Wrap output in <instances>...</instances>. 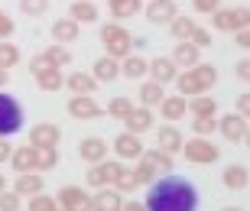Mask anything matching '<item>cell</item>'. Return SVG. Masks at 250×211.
Here are the masks:
<instances>
[{"label":"cell","mask_w":250,"mask_h":211,"mask_svg":"<svg viewBox=\"0 0 250 211\" xmlns=\"http://www.w3.org/2000/svg\"><path fill=\"white\" fill-rule=\"evenodd\" d=\"M146 211H198V189L186 175H159L149 182L146 192Z\"/></svg>","instance_id":"1"},{"label":"cell","mask_w":250,"mask_h":211,"mask_svg":"<svg viewBox=\"0 0 250 211\" xmlns=\"http://www.w3.org/2000/svg\"><path fill=\"white\" fill-rule=\"evenodd\" d=\"M218 84V68L214 65H205L198 62L195 68H186V72H179L176 78V88L182 98H195V94H208Z\"/></svg>","instance_id":"2"},{"label":"cell","mask_w":250,"mask_h":211,"mask_svg":"<svg viewBox=\"0 0 250 211\" xmlns=\"http://www.w3.org/2000/svg\"><path fill=\"white\" fill-rule=\"evenodd\" d=\"M23 124H26V110H23V104L13 98V94L0 91V137H13V133H20L23 130Z\"/></svg>","instance_id":"3"},{"label":"cell","mask_w":250,"mask_h":211,"mask_svg":"<svg viewBox=\"0 0 250 211\" xmlns=\"http://www.w3.org/2000/svg\"><path fill=\"white\" fill-rule=\"evenodd\" d=\"M101 42L107 49V55H114V59H127L133 52V36H130V29L121 26V23L101 26Z\"/></svg>","instance_id":"4"},{"label":"cell","mask_w":250,"mask_h":211,"mask_svg":"<svg viewBox=\"0 0 250 211\" xmlns=\"http://www.w3.org/2000/svg\"><path fill=\"white\" fill-rule=\"evenodd\" d=\"M182 153H186V159H188V163H195V166H211V163L221 159V149L214 147L211 140H205V137L186 140V143H182Z\"/></svg>","instance_id":"5"},{"label":"cell","mask_w":250,"mask_h":211,"mask_svg":"<svg viewBox=\"0 0 250 211\" xmlns=\"http://www.w3.org/2000/svg\"><path fill=\"white\" fill-rule=\"evenodd\" d=\"M124 159H104V163H94L91 169H88V179L84 182L91 185V189H104V185H114L117 179L124 175Z\"/></svg>","instance_id":"6"},{"label":"cell","mask_w":250,"mask_h":211,"mask_svg":"<svg viewBox=\"0 0 250 211\" xmlns=\"http://www.w3.org/2000/svg\"><path fill=\"white\" fill-rule=\"evenodd\" d=\"M68 114H72L75 120H98V117H104L107 110L94 101V94H72V101H68Z\"/></svg>","instance_id":"7"},{"label":"cell","mask_w":250,"mask_h":211,"mask_svg":"<svg viewBox=\"0 0 250 211\" xmlns=\"http://www.w3.org/2000/svg\"><path fill=\"white\" fill-rule=\"evenodd\" d=\"M56 202L62 211H91V195L84 192L82 185H65V189H59Z\"/></svg>","instance_id":"8"},{"label":"cell","mask_w":250,"mask_h":211,"mask_svg":"<svg viewBox=\"0 0 250 211\" xmlns=\"http://www.w3.org/2000/svg\"><path fill=\"white\" fill-rule=\"evenodd\" d=\"M29 143L39 149H52L62 143V130L56 127V124H36V127L29 130Z\"/></svg>","instance_id":"9"},{"label":"cell","mask_w":250,"mask_h":211,"mask_svg":"<svg viewBox=\"0 0 250 211\" xmlns=\"http://www.w3.org/2000/svg\"><path fill=\"white\" fill-rule=\"evenodd\" d=\"M114 153H117L121 159H140L143 156V140H140V133H130V130L117 133V140H114Z\"/></svg>","instance_id":"10"},{"label":"cell","mask_w":250,"mask_h":211,"mask_svg":"<svg viewBox=\"0 0 250 211\" xmlns=\"http://www.w3.org/2000/svg\"><path fill=\"white\" fill-rule=\"evenodd\" d=\"M13 192H17L20 198H33V195L46 192V179H42V172H17Z\"/></svg>","instance_id":"11"},{"label":"cell","mask_w":250,"mask_h":211,"mask_svg":"<svg viewBox=\"0 0 250 211\" xmlns=\"http://www.w3.org/2000/svg\"><path fill=\"white\" fill-rule=\"evenodd\" d=\"M91 211H124V192H117V189H98V192L91 195Z\"/></svg>","instance_id":"12"},{"label":"cell","mask_w":250,"mask_h":211,"mask_svg":"<svg viewBox=\"0 0 250 211\" xmlns=\"http://www.w3.org/2000/svg\"><path fill=\"white\" fill-rule=\"evenodd\" d=\"M149 78L159 84H166V82H176L179 78V65L169 59V55H156V59H149Z\"/></svg>","instance_id":"13"},{"label":"cell","mask_w":250,"mask_h":211,"mask_svg":"<svg viewBox=\"0 0 250 211\" xmlns=\"http://www.w3.org/2000/svg\"><path fill=\"white\" fill-rule=\"evenodd\" d=\"M179 17V3L176 0H149V7H146V20L149 23H163V26H166V23H172V20Z\"/></svg>","instance_id":"14"},{"label":"cell","mask_w":250,"mask_h":211,"mask_svg":"<svg viewBox=\"0 0 250 211\" xmlns=\"http://www.w3.org/2000/svg\"><path fill=\"white\" fill-rule=\"evenodd\" d=\"M182 143H186V137H182V130L176 127V124H166V127L156 130V147L163 149V153H182Z\"/></svg>","instance_id":"15"},{"label":"cell","mask_w":250,"mask_h":211,"mask_svg":"<svg viewBox=\"0 0 250 211\" xmlns=\"http://www.w3.org/2000/svg\"><path fill=\"white\" fill-rule=\"evenodd\" d=\"M247 124L250 120H244L237 110L234 114H224V117H218V130L224 133V140H231V143H241L244 133H247Z\"/></svg>","instance_id":"16"},{"label":"cell","mask_w":250,"mask_h":211,"mask_svg":"<svg viewBox=\"0 0 250 211\" xmlns=\"http://www.w3.org/2000/svg\"><path fill=\"white\" fill-rule=\"evenodd\" d=\"M221 182L228 192H244L250 185V169L241 163H231V166H224V172H221Z\"/></svg>","instance_id":"17"},{"label":"cell","mask_w":250,"mask_h":211,"mask_svg":"<svg viewBox=\"0 0 250 211\" xmlns=\"http://www.w3.org/2000/svg\"><path fill=\"white\" fill-rule=\"evenodd\" d=\"M107 153H111V149H107V143H104L101 137H84L82 143H78V156L84 159V163H104V159H107Z\"/></svg>","instance_id":"18"},{"label":"cell","mask_w":250,"mask_h":211,"mask_svg":"<svg viewBox=\"0 0 250 211\" xmlns=\"http://www.w3.org/2000/svg\"><path fill=\"white\" fill-rule=\"evenodd\" d=\"M169 59H172L182 72H186V68H195V65L202 62V49L195 46V42H188V39H182V42L172 49V55H169Z\"/></svg>","instance_id":"19"},{"label":"cell","mask_w":250,"mask_h":211,"mask_svg":"<svg viewBox=\"0 0 250 211\" xmlns=\"http://www.w3.org/2000/svg\"><path fill=\"white\" fill-rule=\"evenodd\" d=\"M159 110H163V120L176 124V120H182L188 114V101L182 94H166V98L159 101Z\"/></svg>","instance_id":"20"},{"label":"cell","mask_w":250,"mask_h":211,"mask_svg":"<svg viewBox=\"0 0 250 211\" xmlns=\"http://www.w3.org/2000/svg\"><path fill=\"white\" fill-rule=\"evenodd\" d=\"M124 127H127L130 133H146V130L153 127V107H143V104L133 107L127 117H124Z\"/></svg>","instance_id":"21"},{"label":"cell","mask_w":250,"mask_h":211,"mask_svg":"<svg viewBox=\"0 0 250 211\" xmlns=\"http://www.w3.org/2000/svg\"><path fill=\"white\" fill-rule=\"evenodd\" d=\"M10 166L17 172H36V147L26 143V147H17L10 153Z\"/></svg>","instance_id":"22"},{"label":"cell","mask_w":250,"mask_h":211,"mask_svg":"<svg viewBox=\"0 0 250 211\" xmlns=\"http://www.w3.org/2000/svg\"><path fill=\"white\" fill-rule=\"evenodd\" d=\"M65 88L72 94H94L98 91V78L88 72H72V75H65Z\"/></svg>","instance_id":"23"},{"label":"cell","mask_w":250,"mask_h":211,"mask_svg":"<svg viewBox=\"0 0 250 211\" xmlns=\"http://www.w3.org/2000/svg\"><path fill=\"white\" fill-rule=\"evenodd\" d=\"M78 36H82V26H78L72 17L56 20V23H52V39H56L59 46H65V42H75Z\"/></svg>","instance_id":"24"},{"label":"cell","mask_w":250,"mask_h":211,"mask_svg":"<svg viewBox=\"0 0 250 211\" xmlns=\"http://www.w3.org/2000/svg\"><path fill=\"white\" fill-rule=\"evenodd\" d=\"M94 78H98V84L101 82H117L121 78V62L114 59V55H101L98 62H94Z\"/></svg>","instance_id":"25"},{"label":"cell","mask_w":250,"mask_h":211,"mask_svg":"<svg viewBox=\"0 0 250 211\" xmlns=\"http://www.w3.org/2000/svg\"><path fill=\"white\" fill-rule=\"evenodd\" d=\"M140 159H143V163H146L156 175H169V172H172V156L163 153L159 147L156 149H143V156H140Z\"/></svg>","instance_id":"26"},{"label":"cell","mask_w":250,"mask_h":211,"mask_svg":"<svg viewBox=\"0 0 250 211\" xmlns=\"http://www.w3.org/2000/svg\"><path fill=\"white\" fill-rule=\"evenodd\" d=\"M146 72H149V59H143V55H137V52H130L127 59L121 62V75L124 78H146Z\"/></svg>","instance_id":"27"},{"label":"cell","mask_w":250,"mask_h":211,"mask_svg":"<svg viewBox=\"0 0 250 211\" xmlns=\"http://www.w3.org/2000/svg\"><path fill=\"white\" fill-rule=\"evenodd\" d=\"M68 17L82 26V23H98V7H94V0H72V10H68Z\"/></svg>","instance_id":"28"},{"label":"cell","mask_w":250,"mask_h":211,"mask_svg":"<svg viewBox=\"0 0 250 211\" xmlns=\"http://www.w3.org/2000/svg\"><path fill=\"white\" fill-rule=\"evenodd\" d=\"M33 78H36V84L42 88V91H59V88H65L62 68H42V72H36Z\"/></svg>","instance_id":"29"},{"label":"cell","mask_w":250,"mask_h":211,"mask_svg":"<svg viewBox=\"0 0 250 211\" xmlns=\"http://www.w3.org/2000/svg\"><path fill=\"white\" fill-rule=\"evenodd\" d=\"M163 98H166V94H163V84H159V82L149 78V82L140 84V104H143V107H159Z\"/></svg>","instance_id":"30"},{"label":"cell","mask_w":250,"mask_h":211,"mask_svg":"<svg viewBox=\"0 0 250 211\" xmlns=\"http://www.w3.org/2000/svg\"><path fill=\"white\" fill-rule=\"evenodd\" d=\"M188 110H192L195 117H218V104H214V98H208V94L188 98Z\"/></svg>","instance_id":"31"},{"label":"cell","mask_w":250,"mask_h":211,"mask_svg":"<svg viewBox=\"0 0 250 211\" xmlns=\"http://www.w3.org/2000/svg\"><path fill=\"white\" fill-rule=\"evenodd\" d=\"M195 26H198V23H195L192 17H182V13H179V17L172 20V23H169V33H172V36H176L179 42H182V39H192Z\"/></svg>","instance_id":"32"},{"label":"cell","mask_w":250,"mask_h":211,"mask_svg":"<svg viewBox=\"0 0 250 211\" xmlns=\"http://www.w3.org/2000/svg\"><path fill=\"white\" fill-rule=\"evenodd\" d=\"M20 65V46H13L10 39H0V68H17Z\"/></svg>","instance_id":"33"},{"label":"cell","mask_w":250,"mask_h":211,"mask_svg":"<svg viewBox=\"0 0 250 211\" xmlns=\"http://www.w3.org/2000/svg\"><path fill=\"white\" fill-rule=\"evenodd\" d=\"M107 7H111L114 20H127L140 10V0H107Z\"/></svg>","instance_id":"34"},{"label":"cell","mask_w":250,"mask_h":211,"mask_svg":"<svg viewBox=\"0 0 250 211\" xmlns=\"http://www.w3.org/2000/svg\"><path fill=\"white\" fill-rule=\"evenodd\" d=\"M211 26L218 29V33H234V13L231 7H218L211 13Z\"/></svg>","instance_id":"35"},{"label":"cell","mask_w":250,"mask_h":211,"mask_svg":"<svg viewBox=\"0 0 250 211\" xmlns=\"http://www.w3.org/2000/svg\"><path fill=\"white\" fill-rule=\"evenodd\" d=\"M56 166H59V147H52V149L36 147V172H49V169H56Z\"/></svg>","instance_id":"36"},{"label":"cell","mask_w":250,"mask_h":211,"mask_svg":"<svg viewBox=\"0 0 250 211\" xmlns=\"http://www.w3.org/2000/svg\"><path fill=\"white\" fill-rule=\"evenodd\" d=\"M42 55H46V59H49V65H56V68H65V65L72 62V52H68L65 46H59V42H56V46H49Z\"/></svg>","instance_id":"37"},{"label":"cell","mask_w":250,"mask_h":211,"mask_svg":"<svg viewBox=\"0 0 250 211\" xmlns=\"http://www.w3.org/2000/svg\"><path fill=\"white\" fill-rule=\"evenodd\" d=\"M133 107H137V104L130 101V98H124V94H121V98H114V101L107 104V107H104V110H107V114H111V117L124 120V117H127V114H130V110H133Z\"/></svg>","instance_id":"38"},{"label":"cell","mask_w":250,"mask_h":211,"mask_svg":"<svg viewBox=\"0 0 250 211\" xmlns=\"http://www.w3.org/2000/svg\"><path fill=\"white\" fill-rule=\"evenodd\" d=\"M29 211H62V208H59V202L52 198V195L39 192V195H33V198H29Z\"/></svg>","instance_id":"39"},{"label":"cell","mask_w":250,"mask_h":211,"mask_svg":"<svg viewBox=\"0 0 250 211\" xmlns=\"http://www.w3.org/2000/svg\"><path fill=\"white\" fill-rule=\"evenodd\" d=\"M133 175H137V185H149V182H156V179H159V175L153 172V169H149L143 159H137V166H133Z\"/></svg>","instance_id":"40"},{"label":"cell","mask_w":250,"mask_h":211,"mask_svg":"<svg viewBox=\"0 0 250 211\" xmlns=\"http://www.w3.org/2000/svg\"><path fill=\"white\" fill-rule=\"evenodd\" d=\"M20 10H23L26 17H42L49 10V0H20Z\"/></svg>","instance_id":"41"},{"label":"cell","mask_w":250,"mask_h":211,"mask_svg":"<svg viewBox=\"0 0 250 211\" xmlns=\"http://www.w3.org/2000/svg\"><path fill=\"white\" fill-rule=\"evenodd\" d=\"M114 189H117V192H124V195L133 192V189H137V175H133V169H124V175L114 182Z\"/></svg>","instance_id":"42"},{"label":"cell","mask_w":250,"mask_h":211,"mask_svg":"<svg viewBox=\"0 0 250 211\" xmlns=\"http://www.w3.org/2000/svg\"><path fill=\"white\" fill-rule=\"evenodd\" d=\"M0 211H20V195L13 192V189H3V192H0Z\"/></svg>","instance_id":"43"},{"label":"cell","mask_w":250,"mask_h":211,"mask_svg":"<svg viewBox=\"0 0 250 211\" xmlns=\"http://www.w3.org/2000/svg\"><path fill=\"white\" fill-rule=\"evenodd\" d=\"M231 13H234V33L250 26V7H231Z\"/></svg>","instance_id":"44"},{"label":"cell","mask_w":250,"mask_h":211,"mask_svg":"<svg viewBox=\"0 0 250 211\" xmlns=\"http://www.w3.org/2000/svg\"><path fill=\"white\" fill-rule=\"evenodd\" d=\"M192 127H195V133H198V137H208V133L218 127V120H214V117H195Z\"/></svg>","instance_id":"45"},{"label":"cell","mask_w":250,"mask_h":211,"mask_svg":"<svg viewBox=\"0 0 250 211\" xmlns=\"http://www.w3.org/2000/svg\"><path fill=\"white\" fill-rule=\"evenodd\" d=\"M188 42H195L198 49H208V46H211V33H208L205 26H195V33H192V39H188Z\"/></svg>","instance_id":"46"},{"label":"cell","mask_w":250,"mask_h":211,"mask_svg":"<svg viewBox=\"0 0 250 211\" xmlns=\"http://www.w3.org/2000/svg\"><path fill=\"white\" fill-rule=\"evenodd\" d=\"M192 7L198 10V13H208V17H211L214 10L221 7V0H192Z\"/></svg>","instance_id":"47"},{"label":"cell","mask_w":250,"mask_h":211,"mask_svg":"<svg viewBox=\"0 0 250 211\" xmlns=\"http://www.w3.org/2000/svg\"><path fill=\"white\" fill-rule=\"evenodd\" d=\"M42 68H56V65H49V59L39 52V55H33V62H29V72L36 75V72H42Z\"/></svg>","instance_id":"48"},{"label":"cell","mask_w":250,"mask_h":211,"mask_svg":"<svg viewBox=\"0 0 250 211\" xmlns=\"http://www.w3.org/2000/svg\"><path fill=\"white\" fill-rule=\"evenodd\" d=\"M13 29H17V26H13V20L0 10V39H10V33H13Z\"/></svg>","instance_id":"49"},{"label":"cell","mask_w":250,"mask_h":211,"mask_svg":"<svg viewBox=\"0 0 250 211\" xmlns=\"http://www.w3.org/2000/svg\"><path fill=\"white\" fill-rule=\"evenodd\" d=\"M237 114H241L244 120H250V91H244L241 98H237Z\"/></svg>","instance_id":"50"},{"label":"cell","mask_w":250,"mask_h":211,"mask_svg":"<svg viewBox=\"0 0 250 211\" xmlns=\"http://www.w3.org/2000/svg\"><path fill=\"white\" fill-rule=\"evenodd\" d=\"M234 75H237L241 82H250V59H241V62L234 65Z\"/></svg>","instance_id":"51"},{"label":"cell","mask_w":250,"mask_h":211,"mask_svg":"<svg viewBox=\"0 0 250 211\" xmlns=\"http://www.w3.org/2000/svg\"><path fill=\"white\" fill-rule=\"evenodd\" d=\"M234 42H237L241 49H250V26L247 29H237V33H234Z\"/></svg>","instance_id":"52"},{"label":"cell","mask_w":250,"mask_h":211,"mask_svg":"<svg viewBox=\"0 0 250 211\" xmlns=\"http://www.w3.org/2000/svg\"><path fill=\"white\" fill-rule=\"evenodd\" d=\"M10 153H13V147H10V140L7 137H0V163H7Z\"/></svg>","instance_id":"53"},{"label":"cell","mask_w":250,"mask_h":211,"mask_svg":"<svg viewBox=\"0 0 250 211\" xmlns=\"http://www.w3.org/2000/svg\"><path fill=\"white\" fill-rule=\"evenodd\" d=\"M124 211H146L143 202H124Z\"/></svg>","instance_id":"54"},{"label":"cell","mask_w":250,"mask_h":211,"mask_svg":"<svg viewBox=\"0 0 250 211\" xmlns=\"http://www.w3.org/2000/svg\"><path fill=\"white\" fill-rule=\"evenodd\" d=\"M7 75H10L7 68H0V91H3V84H7Z\"/></svg>","instance_id":"55"},{"label":"cell","mask_w":250,"mask_h":211,"mask_svg":"<svg viewBox=\"0 0 250 211\" xmlns=\"http://www.w3.org/2000/svg\"><path fill=\"white\" fill-rule=\"evenodd\" d=\"M244 143H247V147H250V124H247V133H244Z\"/></svg>","instance_id":"56"},{"label":"cell","mask_w":250,"mask_h":211,"mask_svg":"<svg viewBox=\"0 0 250 211\" xmlns=\"http://www.w3.org/2000/svg\"><path fill=\"white\" fill-rule=\"evenodd\" d=\"M221 211H244V208H237V205H228V208H221Z\"/></svg>","instance_id":"57"},{"label":"cell","mask_w":250,"mask_h":211,"mask_svg":"<svg viewBox=\"0 0 250 211\" xmlns=\"http://www.w3.org/2000/svg\"><path fill=\"white\" fill-rule=\"evenodd\" d=\"M3 182H7V179H3V172H0V189H3Z\"/></svg>","instance_id":"58"},{"label":"cell","mask_w":250,"mask_h":211,"mask_svg":"<svg viewBox=\"0 0 250 211\" xmlns=\"http://www.w3.org/2000/svg\"><path fill=\"white\" fill-rule=\"evenodd\" d=\"M0 192H3V189H0Z\"/></svg>","instance_id":"59"}]
</instances>
